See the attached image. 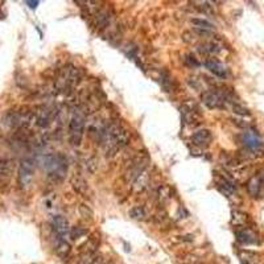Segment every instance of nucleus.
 <instances>
[{
	"label": "nucleus",
	"mask_w": 264,
	"mask_h": 264,
	"mask_svg": "<svg viewBox=\"0 0 264 264\" xmlns=\"http://www.w3.org/2000/svg\"><path fill=\"white\" fill-rule=\"evenodd\" d=\"M69 234L73 239H78L81 238V236H84V235L88 234V231L84 230V228H81V226H76V228H70Z\"/></svg>",
	"instance_id": "obj_18"
},
{
	"label": "nucleus",
	"mask_w": 264,
	"mask_h": 264,
	"mask_svg": "<svg viewBox=\"0 0 264 264\" xmlns=\"http://www.w3.org/2000/svg\"><path fill=\"white\" fill-rule=\"evenodd\" d=\"M243 142H244V146L250 150H258V148L262 146V140L260 138L252 131L246 132L244 135H243Z\"/></svg>",
	"instance_id": "obj_11"
},
{
	"label": "nucleus",
	"mask_w": 264,
	"mask_h": 264,
	"mask_svg": "<svg viewBox=\"0 0 264 264\" xmlns=\"http://www.w3.org/2000/svg\"><path fill=\"white\" fill-rule=\"evenodd\" d=\"M130 216L134 218V220H143L144 216H146V212L142 206H135V208H132L130 210Z\"/></svg>",
	"instance_id": "obj_16"
},
{
	"label": "nucleus",
	"mask_w": 264,
	"mask_h": 264,
	"mask_svg": "<svg viewBox=\"0 0 264 264\" xmlns=\"http://www.w3.org/2000/svg\"><path fill=\"white\" fill-rule=\"evenodd\" d=\"M205 66L214 74V76H216V77H228V69H226V66H224V64L218 62L216 60H208L205 62Z\"/></svg>",
	"instance_id": "obj_10"
},
{
	"label": "nucleus",
	"mask_w": 264,
	"mask_h": 264,
	"mask_svg": "<svg viewBox=\"0 0 264 264\" xmlns=\"http://www.w3.org/2000/svg\"><path fill=\"white\" fill-rule=\"evenodd\" d=\"M213 139V136H212V132L209 130H200L196 134H193L192 136V142L196 146H200V147H206V146H209L210 142Z\"/></svg>",
	"instance_id": "obj_8"
},
{
	"label": "nucleus",
	"mask_w": 264,
	"mask_h": 264,
	"mask_svg": "<svg viewBox=\"0 0 264 264\" xmlns=\"http://www.w3.org/2000/svg\"><path fill=\"white\" fill-rule=\"evenodd\" d=\"M202 52H205V53H209V54H216L220 52V46L214 42H208V44L202 45Z\"/></svg>",
	"instance_id": "obj_19"
},
{
	"label": "nucleus",
	"mask_w": 264,
	"mask_h": 264,
	"mask_svg": "<svg viewBox=\"0 0 264 264\" xmlns=\"http://www.w3.org/2000/svg\"><path fill=\"white\" fill-rule=\"evenodd\" d=\"M262 177H263V180H264V176H262Z\"/></svg>",
	"instance_id": "obj_23"
},
{
	"label": "nucleus",
	"mask_w": 264,
	"mask_h": 264,
	"mask_svg": "<svg viewBox=\"0 0 264 264\" xmlns=\"http://www.w3.org/2000/svg\"><path fill=\"white\" fill-rule=\"evenodd\" d=\"M26 4L30 6V8L34 10V8H37V6L40 4V2H26Z\"/></svg>",
	"instance_id": "obj_22"
},
{
	"label": "nucleus",
	"mask_w": 264,
	"mask_h": 264,
	"mask_svg": "<svg viewBox=\"0 0 264 264\" xmlns=\"http://www.w3.org/2000/svg\"><path fill=\"white\" fill-rule=\"evenodd\" d=\"M56 252L58 254L61 258H66L70 254V244L66 240L61 239L58 243H57V247H56Z\"/></svg>",
	"instance_id": "obj_14"
},
{
	"label": "nucleus",
	"mask_w": 264,
	"mask_h": 264,
	"mask_svg": "<svg viewBox=\"0 0 264 264\" xmlns=\"http://www.w3.org/2000/svg\"><path fill=\"white\" fill-rule=\"evenodd\" d=\"M92 264H112L110 260H106V259H103L100 256H96L92 259Z\"/></svg>",
	"instance_id": "obj_21"
},
{
	"label": "nucleus",
	"mask_w": 264,
	"mask_h": 264,
	"mask_svg": "<svg viewBox=\"0 0 264 264\" xmlns=\"http://www.w3.org/2000/svg\"><path fill=\"white\" fill-rule=\"evenodd\" d=\"M202 102L209 108H224V96L216 92H205L202 94Z\"/></svg>",
	"instance_id": "obj_4"
},
{
	"label": "nucleus",
	"mask_w": 264,
	"mask_h": 264,
	"mask_svg": "<svg viewBox=\"0 0 264 264\" xmlns=\"http://www.w3.org/2000/svg\"><path fill=\"white\" fill-rule=\"evenodd\" d=\"M218 189H220V192H222L224 194H226L228 197H230L232 193H234L235 188L234 185L230 182L228 180H222L220 184H218Z\"/></svg>",
	"instance_id": "obj_15"
},
{
	"label": "nucleus",
	"mask_w": 264,
	"mask_h": 264,
	"mask_svg": "<svg viewBox=\"0 0 264 264\" xmlns=\"http://www.w3.org/2000/svg\"><path fill=\"white\" fill-rule=\"evenodd\" d=\"M259 254L248 251V250H242L239 251V260L242 264H258L259 262Z\"/></svg>",
	"instance_id": "obj_12"
},
{
	"label": "nucleus",
	"mask_w": 264,
	"mask_h": 264,
	"mask_svg": "<svg viewBox=\"0 0 264 264\" xmlns=\"http://www.w3.org/2000/svg\"><path fill=\"white\" fill-rule=\"evenodd\" d=\"M192 24H194L197 28H201V30H212V28H213L212 22H206V20H202V18H192Z\"/></svg>",
	"instance_id": "obj_17"
},
{
	"label": "nucleus",
	"mask_w": 264,
	"mask_h": 264,
	"mask_svg": "<svg viewBox=\"0 0 264 264\" xmlns=\"http://www.w3.org/2000/svg\"><path fill=\"white\" fill-rule=\"evenodd\" d=\"M84 122H86V119H84V115L81 111H74L69 123V138L73 146L81 144L82 136H84Z\"/></svg>",
	"instance_id": "obj_2"
},
{
	"label": "nucleus",
	"mask_w": 264,
	"mask_h": 264,
	"mask_svg": "<svg viewBox=\"0 0 264 264\" xmlns=\"http://www.w3.org/2000/svg\"><path fill=\"white\" fill-rule=\"evenodd\" d=\"M248 193L251 197L260 198L264 194V180L262 176H254L251 180L248 181L247 185Z\"/></svg>",
	"instance_id": "obj_5"
},
{
	"label": "nucleus",
	"mask_w": 264,
	"mask_h": 264,
	"mask_svg": "<svg viewBox=\"0 0 264 264\" xmlns=\"http://www.w3.org/2000/svg\"><path fill=\"white\" fill-rule=\"evenodd\" d=\"M33 173H34V165L30 160H22L18 168V182L20 186L26 189L33 181Z\"/></svg>",
	"instance_id": "obj_3"
},
{
	"label": "nucleus",
	"mask_w": 264,
	"mask_h": 264,
	"mask_svg": "<svg viewBox=\"0 0 264 264\" xmlns=\"http://www.w3.org/2000/svg\"><path fill=\"white\" fill-rule=\"evenodd\" d=\"M248 220V216L246 213H242V212H238L235 210L232 212V218H231V224H235V226H244Z\"/></svg>",
	"instance_id": "obj_13"
},
{
	"label": "nucleus",
	"mask_w": 264,
	"mask_h": 264,
	"mask_svg": "<svg viewBox=\"0 0 264 264\" xmlns=\"http://www.w3.org/2000/svg\"><path fill=\"white\" fill-rule=\"evenodd\" d=\"M52 224H53V228H54L56 234L58 235V236H61V239H62L68 232H70L69 222H68L66 218H64L62 216H53Z\"/></svg>",
	"instance_id": "obj_7"
},
{
	"label": "nucleus",
	"mask_w": 264,
	"mask_h": 264,
	"mask_svg": "<svg viewBox=\"0 0 264 264\" xmlns=\"http://www.w3.org/2000/svg\"><path fill=\"white\" fill-rule=\"evenodd\" d=\"M234 112L235 114H239V115H243V116H246V115H250L248 110L247 108H244V107H240L239 104H234Z\"/></svg>",
	"instance_id": "obj_20"
},
{
	"label": "nucleus",
	"mask_w": 264,
	"mask_h": 264,
	"mask_svg": "<svg viewBox=\"0 0 264 264\" xmlns=\"http://www.w3.org/2000/svg\"><path fill=\"white\" fill-rule=\"evenodd\" d=\"M15 169V164L11 160H2L0 162V185H6L11 180L12 173Z\"/></svg>",
	"instance_id": "obj_6"
},
{
	"label": "nucleus",
	"mask_w": 264,
	"mask_h": 264,
	"mask_svg": "<svg viewBox=\"0 0 264 264\" xmlns=\"http://www.w3.org/2000/svg\"><path fill=\"white\" fill-rule=\"evenodd\" d=\"M102 142L106 147L107 152L114 154L118 150H120L128 143V134L120 124L111 123L104 132H103Z\"/></svg>",
	"instance_id": "obj_1"
},
{
	"label": "nucleus",
	"mask_w": 264,
	"mask_h": 264,
	"mask_svg": "<svg viewBox=\"0 0 264 264\" xmlns=\"http://www.w3.org/2000/svg\"><path fill=\"white\" fill-rule=\"evenodd\" d=\"M236 239L242 244H255L258 242V235L251 228H242L236 231Z\"/></svg>",
	"instance_id": "obj_9"
}]
</instances>
